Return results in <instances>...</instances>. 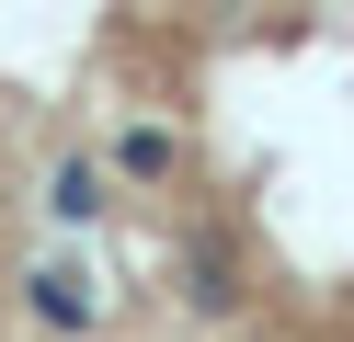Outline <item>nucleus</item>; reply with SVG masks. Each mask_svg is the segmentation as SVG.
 Masks as SVG:
<instances>
[{
  "instance_id": "f257e3e1",
  "label": "nucleus",
  "mask_w": 354,
  "mask_h": 342,
  "mask_svg": "<svg viewBox=\"0 0 354 342\" xmlns=\"http://www.w3.org/2000/svg\"><path fill=\"white\" fill-rule=\"evenodd\" d=\"M0 285H12V182H0Z\"/></svg>"
}]
</instances>
